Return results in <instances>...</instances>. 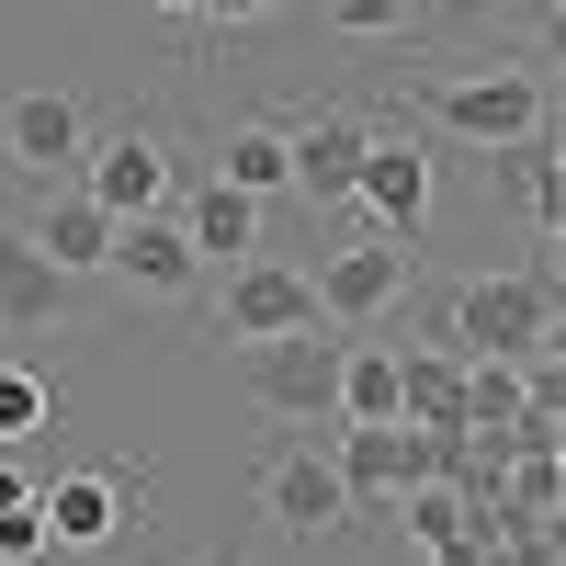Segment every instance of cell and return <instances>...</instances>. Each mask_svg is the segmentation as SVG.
<instances>
[{"instance_id": "1", "label": "cell", "mask_w": 566, "mask_h": 566, "mask_svg": "<svg viewBox=\"0 0 566 566\" xmlns=\"http://www.w3.org/2000/svg\"><path fill=\"white\" fill-rule=\"evenodd\" d=\"M419 125L464 136V148H510V136H544V69H464V80H419L408 91Z\"/></svg>"}, {"instance_id": "2", "label": "cell", "mask_w": 566, "mask_h": 566, "mask_svg": "<svg viewBox=\"0 0 566 566\" xmlns=\"http://www.w3.org/2000/svg\"><path fill=\"white\" fill-rule=\"evenodd\" d=\"M239 397L283 431H317L328 419V386H340V340H317V328H272V340H239Z\"/></svg>"}, {"instance_id": "3", "label": "cell", "mask_w": 566, "mask_h": 566, "mask_svg": "<svg viewBox=\"0 0 566 566\" xmlns=\"http://www.w3.org/2000/svg\"><path fill=\"white\" fill-rule=\"evenodd\" d=\"M442 340L453 352H555V283L544 272H476V283H453Z\"/></svg>"}, {"instance_id": "4", "label": "cell", "mask_w": 566, "mask_h": 566, "mask_svg": "<svg viewBox=\"0 0 566 566\" xmlns=\"http://www.w3.org/2000/svg\"><path fill=\"white\" fill-rule=\"evenodd\" d=\"M34 510H45V544L103 555V544H125L136 510H148V476H136V464H69V476L34 488Z\"/></svg>"}, {"instance_id": "5", "label": "cell", "mask_w": 566, "mask_h": 566, "mask_svg": "<svg viewBox=\"0 0 566 566\" xmlns=\"http://www.w3.org/2000/svg\"><path fill=\"white\" fill-rule=\"evenodd\" d=\"M408 272H419V239H352V250H328L306 283H317V317H340V328H374L397 295H408Z\"/></svg>"}, {"instance_id": "6", "label": "cell", "mask_w": 566, "mask_h": 566, "mask_svg": "<svg viewBox=\"0 0 566 566\" xmlns=\"http://www.w3.org/2000/svg\"><path fill=\"white\" fill-rule=\"evenodd\" d=\"M80 193L103 205V216H148L170 205V148H159V125H114V136H80Z\"/></svg>"}, {"instance_id": "7", "label": "cell", "mask_w": 566, "mask_h": 566, "mask_svg": "<svg viewBox=\"0 0 566 566\" xmlns=\"http://www.w3.org/2000/svg\"><path fill=\"white\" fill-rule=\"evenodd\" d=\"M216 328H227V340H272V328H317V283H306L295 261L250 250V261H227V283H216Z\"/></svg>"}, {"instance_id": "8", "label": "cell", "mask_w": 566, "mask_h": 566, "mask_svg": "<svg viewBox=\"0 0 566 566\" xmlns=\"http://www.w3.org/2000/svg\"><path fill=\"white\" fill-rule=\"evenodd\" d=\"M431 148H419V136H374L363 148V170H352V205L386 227V239H419V227H431Z\"/></svg>"}, {"instance_id": "9", "label": "cell", "mask_w": 566, "mask_h": 566, "mask_svg": "<svg viewBox=\"0 0 566 566\" xmlns=\"http://www.w3.org/2000/svg\"><path fill=\"white\" fill-rule=\"evenodd\" d=\"M328 464H340L352 510H397V488L419 476V431L408 419H328Z\"/></svg>"}, {"instance_id": "10", "label": "cell", "mask_w": 566, "mask_h": 566, "mask_svg": "<svg viewBox=\"0 0 566 566\" xmlns=\"http://www.w3.org/2000/svg\"><path fill=\"white\" fill-rule=\"evenodd\" d=\"M283 148H295V193H306V205H352V170H363V148H374V114L317 103V114L283 125Z\"/></svg>"}, {"instance_id": "11", "label": "cell", "mask_w": 566, "mask_h": 566, "mask_svg": "<svg viewBox=\"0 0 566 566\" xmlns=\"http://www.w3.org/2000/svg\"><path fill=\"white\" fill-rule=\"evenodd\" d=\"M69 295L80 283L23 239V216H0V340H45V328L69 317Z\"/></svg>"}, {"instance_id": "12", "label": "cell", "mask_w": 566, "mask_h": 566, "mask_svg": "<svg viewBox=\"0 0 566 566\" xmlns=\"http://www.w3.org/2000/svg\"><path fill=\"white\" fill-rule=\"evenodd\" d=\"M261 510L283 533H340L352 522V488H340V464H328V442H295V453H272V476H261Z\"/></svg>"}, {"instance_id": "13", "label": "cell", "mask_w": 566, "mask_h": 566, "mask_svg": "<svg viewBox=\"0 0 566 566\" xmlns=\"http://www.w3.org/2000/svg\"><path fill=\"white\" fill-rule=\"evenodd\" d=\"M80 136H91V114L69 103V91H23V103H0V159H12L23 181L80 170Z\"/></svg>"}, {"instance_id": "14", "label": "cell", "mask_w": 566, "mask_h": 566, "mask_svg": "<svg viewBox=\"0 0 566 566\" xmlns=\"http://www.w3.org/2000/svg\"><path fill=\"white\" fill-rule=\"evenodd\" d=\"M103 272H125V283H148V295H193L205 283V250L181 239V216H114V250H103Z\"/></svg>"}, {"instance_id": "15", "label": "cell", "mask_w": 566, "mask_h": 566, "mask_svg": "<svg viewBox=\"0 0 566 566\" xmlns=\"http://www.w3.org/2000/svg\"><path fill=\"white\" fill-rule=\"evenodd\" d=\"M23 239H34L45 261H57V272L80 283V272H103V250H114V216H103V205H91V193H80V181H57V193H45V205L23 216Z\"/></svg>"}, {"instance_id": "16", "label": "cell", "mask_w": 566, "mask_h": 566, "mask_svg": "<svg viewBox=\"0 0 566 566\" xmlns=\"http://www.w3.org/2000/svg\"><path fill=\"white\" fill-rule=\"evenodd\" d=\"M397 419L408 431H464V352H397Z\"/></svg>"}, {"instance_id": "17", "label": "cell", "mask_w": 566, "mask_h": 566, "mask_svg": "<svg viewBox=\"0 0 566 566\" xmlns=\"http://www.w3.org/2000/svg\"><path fill=\"white\" fill-rule=\"evenodd\" d=\"M261 227H272L261 193H239V181H205L193 216H181V239H193L205 261H250V250H261Z\"/></svg>"}, {"instance_id": "18", "label": "cell", "mask_w": 566, "mask_h": 566, "mask_svg": "<svg viewBox=\"0 0 566 566\" xmlns=\"http://www.w3.org/2000/svg\"><path fill=\"white\" fill-rule=\"evenodd\" d=\"M216 181H239V193H295V148H283V125H227L216 136Z\"/></svg>"}, {"instance_id": "19", "label": "cell", "mask_w": 566, "mask_h": 566, "mask_svg": "<svg viewBox=\"0 0 566 566\" xmlns=\"http://www.w3.org/2000/svg\"><path fill=\"white\" fill-rule=\"evenodd\" d=\"M328 419H397V352H386V340H340Z\"/></svg>"}, {"instance_id": "20", "label": "cell", "mask_w": 566, "mask_h": 566, "mask_svg": "<svg viewBox=\"0 0 566 566\" xmlns=\"http://www.w3.org/2000/svg\"><path fill=\"white\" fill-rule=\"evenodd\" d=\"M397 522H408L419 555H431V544H453L464 522H476V488H453V476H408V488H397Z\"/></svg>"}, {"instance_id": "21", "label": "cell", "mask_w": 566, "mask_h": 566, "mask_svg": "<svg viewBox=\"0 0 566 566\" xmlns=\"http://www.w3.org/2000/svg\"><path fill=\"white\" fill-rule=\"evenodd\" d=\"M34 431H57V374L45 363H0V442H34Z\"/></svg>"}, {"instance_id": "22", "label": "cell", "mask_w": 566, "mask_h": 566, "mask_svg": "<svg viewBox=\"0 0 566 566\" xmlns=\"http://www.w3.org/2000/svg\"><path fill=\"white\" fill-rule=\"evenodd\" d=\"M488 544H499V566H566V533H555V522H533V510H510Z\"/></svg>"}, {"instance_id": "23", "label": "cell", "mask_w": 566, "mask_h": 566, "mask_svg": "<svg viewBox=\"0 0 566 566\" xmlns=\"http://www.w3.org/2000/svg\"><path fill=\"white\" fill-rule=\"evenodd\" d=\"M340 34H408V0H328Z\"/></svg>"}, {"instance_id": "24", "label": "cell", "mask_w": 566, "mask_h": 566, "mask_svg": "<svg viewBox=\"0 0 566 566\" xmlns=\"http://www.w3.org/2000/svg\"><path fill=\"white\" fill-rule=\"evenodd\" d=\"M431 566H499V544H488V522H464L453 544H431Z\"/></svg>"}, {"instance_id": "25", "label": "cell", "mask_w": 566, "mask_h": 566, "mask_svg": "<svg viewBox=\"0 0 566 566\" xmlns=\"http://www.w3.org/2000/svg\"><path fill=\"white\" fill-rule=\"evenodd\" d=\"M193 12H216V23H261L272 0H193Z\"/></svg>"}, {"instance_id": "26", "label": "cell", "mask_w": 566, "mask_h": 566, "mask_svg": "<svg viewBox=\"0 0 566 566\" xmlns=\"http://www.w3.org/2000/svg\"><path fill=\"white\" fill-rule=\"evenodd\" d=\"M193 566H250V544H205V555H193Z\"/></svg>"}, {"instance_id": "27", "label": "cell", "mask_w": 566, "mask_h": 566, "mask_svg": "<svg viewBox=\"0 0 566 566\" xmlns=\"http://www.w3.org/2000/svg\"><path fill=\"white\" fill-rule=\"evenodd\" d=\"M148 12H193V0H148Z\"/></svg>"}]
</instances>
